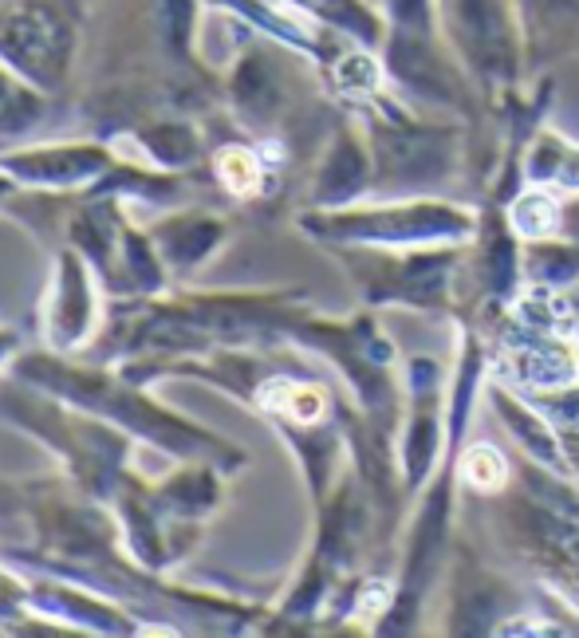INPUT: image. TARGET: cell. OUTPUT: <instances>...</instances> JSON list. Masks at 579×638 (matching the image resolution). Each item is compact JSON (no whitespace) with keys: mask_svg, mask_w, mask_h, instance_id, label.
Instances as JSON below:
<instances>
[{"mask_svg":"<svg viewBox=\"0 0 579 638\" xmlns=\"http://www.w3.org/2000/svg\"><path fill=\"white\" fill-rule=\"evenodd\" d=\"M512 225L524 236H544L556 229V201L548 194H524L512 209Z\"/></svg>","mask_w":579,"mask_h":638,"instance_id":"cell-1","label":"cell"},{"mask_svg":"<svg viewBox=\"0 0 579 638\" xmlns=\"http://www.w3.org/2000/svg\"><path fill=\"white\" fill-rule=\"evenodd\" d=\"M462 477L473 489H497L505 482V457L493 445H473L462 457Z\"/></svg>","mask_w":579,"mask_h":638,"instance_id":"cell-2","label":"cell"},{"mask_svg":"<svg viewBox=\"0 0 579 638\" xmlns=\"http://www.w3.org/2000/svg\"><path fill=\"white\" fill-rule=\"evenodd\" d=\"M221 177H225L233 189H253L256 177H260V170H256V158L245 154V150H229V154L221 158Z\"/></svg>","mask_w":579,"mask_h":638,"instance_id":"cell-3","label":"cell"},{"mask_svg":"<svg viewBox=\"0 0 579 638\" xmlns=\"http://www.w3.org/2000/svg\"><path fill=\"white\" fill-rule=\"evenodd\" d=\"M276 398H285V406H280V410H292L296 418H304V422L324 410V398H320L315 391H300V386H280V391H276Z\"/></svg>","mask_w":579,"mask_h":638,"instance_id":"cell-4","label":"cell"}]
</instances>
